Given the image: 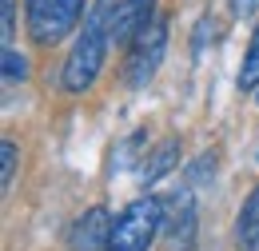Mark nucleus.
<instances>
[{
	"mask_svg": "<svg viewBox=\"0 0 259 251\" xmlns=\"http://www.w3.org/2000/svg\"><path fill=\"white\" fill-rule=\"evenodd\" d=\"M235 251H259V184L235 216Z\"/></svg>",
	"mask_w": 259,
	"mask_h": 251,
	"instance_id": "obj_8",
	"label": "nucleus"
},
{
	"mask_svg": "<svg viewBox=\"0 0 259 251\" xmlns=\"http://www.w3.org/2000/svg\"><path fill=\"white\" fill-rule=\"evenodd\" d=\"M28 80V56L16 48H4V88H16Z\"/></svg>",
	"mask_w": 259,
	"mask_h": 251,
	"instance_id": "obj_11",
	"label": "nucleus"
},
{
	"mask_svg": "<svg viewBox=\"0 0 259 251\" xmlns=\"http://www.w3.org/2000/svg\"><path fill=\"white\" fill-rule=\"evenodd\" d=\"M0 12H4V48H12V36H16V0H0Z\"/></svg>",
	"mask_w": 259,
	"mask_h": 251,
	"instance_id": "obj_13",
	"label": "nucleus"
},
{
	"mask_svg": "<svg viewBox=\"0 0 259 251\" xmlns=\"http://www.w3.org/2000/svg\"><path fill=\"white\" fill-rule=\"evenodd\" d=\"M163 52H167V20H152L128 44V60H124L128 88L140 92V88H148L156 80V72H160V64H163Z\"/></svg>",
	"mask_w": 259,
	"mask_h": 251,
	"instance_id": "obj_4",
	"label": "nucleus"
},
{
	"mask_svg": "<svg viewBox=\"0 0 259 251\" xmlns=\"http://www.w3.org/2000/svg\"><path fill=\"white\" fill-rule=\"evenodd\" d=\"M156 20V0H108V32L116 48H128Z\"/></svg>",
	"mask_w": 259,
	"mask_h": 251,
	"instance_id": "obj_6",
	"label": "nucleus"
},
{
	"mask_svg": "<svg viewBox=\"0 0 259 251\" xmlns=\"http://www.w3.org/2000/svg\"><path fill=\"white\" fill-rule=\"evenodd\" d=\"M163 239L167 251L195 247V188H176L163 199Z\"/></svg>",
	"mask_w": 259,
	"mask_h": 251,
	"instance_id": "obj_5",
	"label": "nucleus"
},
{
	"mask_svg": "<svg viewBox=\"0 0 259 251\" xmlns=\"http://www.w3.org/2000/svg\"><path fill=\"white\" fill-rule=\"evenodd\" d=\"M112 235V216L104 207H88L68 231V251H108Z\"/></svg>",
	"mask_w": 259,
	"mask_h": 251,
	"instance_id": "obj_7",
	"label": "nucleus"
},
{
	"mask_svg": "<svg viewBox=\"0 0 259 251\" xmlns=\"http://www.w3.org/2000/svg\"><path fill=\"white\" fill-rule=\"evenodd\" d=\"M235 88H239V92H259V24L251 28V44H247V52H243Z\"/></svg>",
	"mask_w": 259,
	"mask_h": 251,
	"instance_id": "obj_10",
	"label": "nucleus"
},
{
	"mask_svg": "<svg viewBox=\"0 0 259 251\" xmlns=\"http://www.w3.org/2000/svg\"><path fill=\"white\" fill-rule=\"evenodd\" d=\"M176 163H180V136H167V140H160V144L152 148V159H144V168H140L144 188L156 184V180H163Z\"/></svg>",
	"mask_w": 259,
	"mask_h": 251,
	"instance_id": "obj_9",
	"label": "nucleus"
},
{
	"mask_svg": "<svg viewBox=\"0 0 259 251\" xmlns=\"http://www.w3.org/2000/svg\"><path fill=\"white\" fill-rule=\"evenodd\" d=\"M207 36H215V20L203 16V20H199V32H195V56L203 52V40H207Z\"/></svg>",
	"mask_w": 259,
	"mask_h": 251,
	"instance_id": "obj_15",
	"label": "nucleus"
},
{
	"mask_svg": "<svg viewBox=\"0 0 259 251\" xmlns=\"http://www.w3.org/2000/svg\"><path fill=\"white\" fill-rule=\"evenodd\" d=\"M160 231H163V199L160 195H140L112 220L108 251H148Z\"/></svg>",
	"mask_w": 259,
	"mask_h": 251,
	"instance_id": "obj_2",
	"label": "nucleus"
},
{
	"mask_svg": "<svg viewBox=\"0 0 259 251\" xmlns=\"http://www.w3.org/2000/svg\"><path fill=\"white\" fill-rule=\"evenodd\" d=\"M16 159H20V148H16L12 140H4V144H0V163H4V191L16 184Z\"/></svg>",
	"mask_w": 259,
	"mask_h": 251,
	"instance_id": "obj_12",
	"label": "nucleus"
},
{
	"mask_svg": "<svg viewBox=\"0 0 259 251\" xmlns=\"http://www.w3.org/2000/svg\"><path fill=\"white\" fill-rule=\"evenodd\" d=\"M108 44H112V32H108V0H100L96 8L88 12V20L80 24L72 48H68L64 72H60V84H64L68 96H84L96 76L104 72V60H108Z\"/></svg>",
	"mask_w": 259,
	"mask_h": 251,
	"instance_id": "obj_1",
	"label": "nucleus"
},
{
	"mask_svg": "<svg viewBox=\"0 0 259 251\" xmlns=\"http://www.w3.org/2000/svg\"><path fill=\"white\" fill-rule=\"evenodd\" d=\"M227 8H231V16L247 20V16H255V12H259V0H227Z\"/></svg>",
	"mask_w": 259,
	"mask_h": 251,
	"instance_id": "obj_14",
	"label": "nucleus"
},
{
	"mask_svg": "<svg viewBox=\"0 0 259 251\" xmlns=\"http://www.w3.org/2000/svg\"><path fill=\"white\" fill-rule=\"evenodd\" d=\"M80 20H88V0H24V24L40 48H52L68 32H80Z\"/></svg>",
	"mask_w": 259,
	"mask_h": 251,
	"instance_id": "obj_3",
	"label": "nucleus"
}]
</instances>
